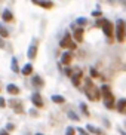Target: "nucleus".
Returning <instances> with one entry per match:
<instances>
[{
  "label": "nucleus",
  "instance_id": "nucleus-2",
  "mask_svg": "<svg viewBox=\"0 0 126 135\" xmlns=\"http://www.w3.org/2000/svg\"><path fill=\"white\" fill-rule=\"evenodd\" d=\"M101 94H103L104 97V104H105V107L111 108L113 105H114V97H113V94H111L110 91V86H107V85H103L101 86Z\"/></svg>",
  "mask_w": 126,
  "mask_h": 135
},
{
  "label": "nucleus",
  "instance_id": "nucleus-21",
  "mask_svg": "<svg viewBox=\"0 0 126 135\" xmlns=\"http://www.w3.org/2000/svg\"><path fill=\"white\" fill-rule=\"evenodd\" d=\"M11 65H12V70H13V71H18V64H16V58H12V64H11Z\"/></svg>",
  "mask_w": 126,
  "mask_h": 135
},
{
  "label": "nucleus",
  "instance_id": "nucleus-16",
  "mask_svg": "<svg viewBox=\"0 0 126 135\" xmlns=\"http://www.w3.org/2000/svg\"><path fill=\"white\" fill-rule=\"evenodd\" d=\"M2 18H3L6 22H9V21H12L13 15H12V12L9 11V9H4V11H3V15H2Z\"/></svg>",
  "mask_w": 126,
  "mask_h": 135
},
{
  "label": "nucleus",
  "instance_id": "nucleus-18",
  "mask_svg": "<svg viewBox=\"0 0 126 135\" xmlns=\"http://www.w3.org/2000/svg\"><path fill=\"white\" fill-rule=\"evenodd\" d=\"M31 73H33V65H31V64L24 65V68H22V74L24 76H28V74H31Z\"/></svg>",
  "mask_w": 126,
  "mask_h": 135
},
{
  "label": "nucleus",
  "instance_id": "nucleus-13",
  "mask_svg": "<svg viewBox=\"0 0 126 135\" xmlns=\"http://www.w3.org/2000/svg\"><path fill=\"white\" fill-rule=\"evenodd\" d=\"M11 107H13L15 108V111L16 113H21L22 111V105H21V101H15V99H11Z\"/></svg>",
  "mask_w": 126,
  "mask_h": 135
},
{
  "label": "nucleus",
  "instance_id": "nucleus-8",
  "mask_svg": "<svg viewBox=\"0 0 126 135\" xmlns=\"http://www.w3.org/2000/svg\"><path fill=\"white\" fill-rule=\"evenodd\" d=\"M27 55H28V58H30V60H34V58H36V55H37V46H36L34 43H33L31 46L28 48Z\"/></svg>",
  "mask_w": 126,
  "mask_h": 135
},
{
  "label": "nucleus",
  "instance_id": "nucleus-6",
  "mask_svg": "<svg viewBox=\"0 0 126 135\" xmlns=\"http://www.w3.org/2000/svg\"><path fill=\"white\" fill-rule=\"evenodd\" d=\"M31 101H33V104L34 105H37V107H43V101H42V97H40V94H33V97H31Z\"/></svg>",
  "mask_w": 126,
  "mask_h": 135
},
{
  "label": "nucleus",
  "instance_id": "nucleus-27",
  "mask_svg": "<svg viewBox=\"0 0 126 135\" xmlns=\"http://www.w3.org/2000/svg\"><path fill=\"white\" fill-rule=\"evenodd\" d=\"M91 76H92V77H96V76H98V73H96L95 68H91Z\"/></svg>",
  "mask_w": 126,
  "mask_h": 135
},
{
  "label": "nucleus",
  "instance_id": "nucleus-15",
  "mask_svg": "<svg viewBox=\"0 0 126 135\" xmlns=\"http://www.w3.org/2000/svg\"><path fill=\"white\" fill-rule=\"evenodd\" d=\"M61 62L65 64V65L71 62V54H70V52H64L62 56H61Z\"/></svg>",
  "mask_w": 126,
  "mask_h": 135
},
{
  "label": "nucleus",
  "instance_id": "nucleus-5",
  "mask_svg": "<svg viewBox=\"0 0 126 135\" xmlns=\"http://www.w3.org/2000/svg\"><path fill=\"white\" fill-rule=\"evenodd\" d=\"M71 43H73V42H71V39H70V34H68V33H65L64 39L59 42V46H61V48H70Z\"/></svg>",
  "mask_w": 126,
  "mask_h": 135
},
{
  "label": "nucleus",
  "instance_id": "nucleus-24",
  "mask_svg": "<svg viewBox=\"0 0 126 135\" xmlns=\"http://www.w3.org/2000/svg\"><path fill=\"white\" fill-rule=\"evenodd\" d=\"M74 132H76V129H74V128L68 126V128H67V131H65V135H74Z\"/></svg>",
  "mask_w": 126,
  "mask_h": 135
},
{
  "label": "nucleus",
  "instance_id": "nucleus-23",
  "mask_svg": "<svg viewBox=\"0 0 126 135\" xmlns=\"http://www.w3.org/2000/svg\"><path fill=\"white\" fill-rule=\"evenodd\" d=\"M68 117L73 120H79V116L76 114V113H73V111H68Z\"/></svg>",
  "mask_w": 126,
  "mask_h": 135
},
{
  "label": "nucleus",
  "instance_id": "nucleus-7",
  "mask_svg": "<svg viewBox=\"0 0 126 135\" xmlns=\"http://www.w3.org/2000/svg\"><path fill=\"white\" fill-rule=\"evenodd\" d=\"M82 71L80 70H77V71L74 73V74H71V80H73V83H74V86H79L80 85V77H82Z\"/></svg>",
  "mask_w": 126,
  "mask_h": 135
},
{
  "label": "nucleus",
  "instance_id": "nucleus-25",
  "mask_svg": "<svg viewBox=\"0 0 126 135\" xmlns=\"http://www.w3.org/2000/svg\"><path fill=\"white\" fill-rule=\"evenodd\" d=\"M76 22H77L79 25H85L88 21H86V18H77V21H76Z\"/></svg>",
  "mask_w": 126,
  "mask_h": 135
},
{
  "label": "nucleus",
  "instance_id": "nucleus-3",
  "mask_svg": "<svg viewBox=\"0 0 126 135\" xmlns=\"http://www.w3.org/2000/svg\"><path fill=\"white\" fill-rule=\"evenodd\" d=\"M116 39L119 42L125 40V21L123 20H117L116 22Z\"/></svg>",
  "mask_w": 126,
  "mask_h": 135
},
{
  "label": "nucleus",
  "instance_id": "nucleus-32",
  "mask_svg": "<svg viewBox=\"0 0 126 135\" xmlns=\"http://www.w3.org/2000/svg\"><path fill=\"white\" fill-rule=\"evenodd\" d=\"M3 46H4V42H3V39L0 37V48H3Z\"/></svg>",
  "mask_w": 126,
  "mask_h": 135
},
{
  "label": "nucleus",
  "instance_id": "nucleus-1",
  "mask_svg": "<svg viewBox=\"0 0 126 135\" xmlns=\"http://www.w3.org/2000/svg\"><path fill=\"white\" fill-rule=\"evenodd\" d=\"M85 94H86V97L91 99V101H98L99 97H101V91L95 86L91 79L85 80Z\"/></svg>",
  "mask_w": 126,
  "mask_h": 135
},
{
  "label": "nucleus",
  "instance_id": "nucleus-4",
  "mask_svg": "<svg viewBox=\"0 0 126 135\" xmlns=\"http://www.w3.org/2000/svg\"><path fill=\"white\" fill-rule=\"evenodd\" d=\"M98 25L103 27V31L107 37H111L113 36V24H111L108 20H99L98 21Z\"/></svg>",
  "mask_w": 126,
  "mask_h": 135
},
{
  "label": "nucleus",
  "instance_id": "nucleus-26",
  "mask_svg": "<svg viewBox=\"0 0 126 135\" xmlns=\"http://www.w3.org/2000/svg\"><path fill=\"white\" fill-rule=\"evenodd\" d=\"M6 129H8V131H13V129H15V126H13L12 123H8V125H6Z\"/></svg>",
  "mask_w": 126,
  "mask_h": 135
},
{
  "label": "nucleus",
  "instance_id": "nucleus-30",
  "mask_svg": "<svg viewBox=\"0 0 126 135\" xmlns=\"http://www.w3.org/2000/svg\"><path fill=\"white\" fill-rule=\"evenodd\" d=\"M65 74H67V76H71V74H73V71H71L70 68H65Z\"/></svg>",
  "mask_w": 126,
  "mask_h": 135
},
{
  "label": "nucleus",
  "instance_id": "nucleus-35",
  "mask_svg": "<svg viewBox=\"0 0 126 135\" xmlns=\"http://www.w3.org/2000/svg\"><path fill=\"white\" fill-rule=\"evenodd\" d=\"M36 135H42V134H36Z\"/></svg>",
  "mask_w": 126,
  "mask_h": 135
},
{
  "label": "nucleus",
  "instance_id": "nucleus-28",
  "mask_svg": "<svg viewBox=\"0 0 126 135\" xmlns=\"http://www.w3.org/2000/svg\"><path fill=\"white\" fill-rule=\"evenodd\" d=\"M4 105H6V103H4V99L0 97V107H4Z\"/></svg>",
  "mask_w": 126,
  "mask_h": 135
},
{
  "label": "nucleus",
  "instance_id": "nucleus-10",
  "mask_svg": "<svg viewBox=\"0 0 126 135\" xmlns=\"http://www.w3.org/2000/svg\"><path fill=\"white\" fill-rule=\"evenodd\" d=\"M31 83L34 85V86H37V88H42V86L45 85V82H43V79H42L40 76H37V74H36L34 77L31 79Z\"/></svg>",
  "mask_w": 126,
  "mask_h": 135
},
{
  "label": "nucleus",
  "instance_id": "nucleus-11",
  "mask_svg": "<svg viewBox=\"0 0 126 135\" xmlns=\"http://www.w3.org/2000/svg\"><path fill=\"white\" fill-rule=\"evenodd\" d=\"M74 40L76 42H82L83 40V27H79L74 30Z\"/></svg>",
  "mask_w": 126,
  "mask_h": 135
},
{
  "label": "nucleus",
  "instance_id": "nucleus-29",
  "mask_svg": "<svg viewBox=\"0 0 126 135\" xmlns=\"http://www.w3.org/2000/svg\"><path fill=\"white\" fill-rule=\"evenodd\" d=\"M77 131H79V132H80V134H82V135H89V134H86V131H83V128H79Z\"/></svg>",
  "mask_w": 126,
  "mask_h": 135
},
{
  "label": "nucleus",
  "instance_id": "nucleus-19",
  "mask_svg": "<svg viewBox=\"0 0 126 135\" xmlns=\"http://www.w3.org/2000/svg\"><path fill=\"white\" fill-rule=\"evenodd\" d=\"M52 101H54V103H56V104H62L64 101H65V98H64V97H61V95H52Z\"/></svg>",
  "mask_w": 126,
  "mask_h": 135
},
{
  "label": "nucleus",
  "instance_id": "nucleus-31",
  "mask_svg": "<svg viewBox=\"0 0 126 135\" xmlns=\"http://www.w3.org/2000/svg\"><path fill=\"white\" fill-rule=\"evenodd\" d=\"M0 135H9V134H8V131H4V129H2V131H0Z\"/></svg>",
  "mask_w": 126,
  "mask_h": 135
},
{
  "label": "nucleus",
  "instance_id": "nucleus-9",
  "mask_svg": "<svg viewBox=\"0 0 126 135\" xmlns=\"http://www.w3.org/2000/svg\"><path fill=\"white\" fill-rule=\"evenodd\" d=\"M33 3L37 4V6H42V8H46V9H51L52 6H54L52 2H45V0H34Z\"/></svg>",
  "mask_w": 126,
  "mask_h": 135
},
{
  "label": "nucleus",
  "instance_id": "nucleus-17",
  "mask_svg": "<svg viewBox=\"0 0 126 135\" xmlns=\"http://www.w3.org/2000/svg\"><path fill=\"white\" fill-rule=\"evenodd\" d=\"M117 110L120 111V113L126 111V98H122V99L117 103Z\"/></svg>",
  "mask_w": 126,
  "mask_h": 135
},
{
  "label": "nucleus",
  "instance_id": "nucleus-14",
  "mask_svg": "<svg viewBox=\"0 0 126 135\" xmlns=\"http://www.w3.org/2000/svg\"><path fill=\"white\" fill-rule=\"evenodd\" d=\"M6 89H8V92L9 94H12V95H18V94H20V88L16 86V85H8V88H6Z\"/></svg>",
  "mask_w": 126,
  "mask_h": 135
},
{
  "label": "nucleus",
  "instance_id": "nucleus-12",
  "mask_svg": "<svg viewBox=\"0 0 126 135\" xmlns=\"http://www.w3.org/2000/svg\"><path fill=\"white\" fill-rule=\"evenodd\" d=\"M86 129H88L89 132H92V134H95V135H104L103 129H99V128L94 126V125H88V126H86Z\"/></svg>",
  "mask_w": 126,
  "mask_h": 135
},
{
  "label": "nucleus",
  "instance_id": "nucleus-33",
  "mask_svg": "<svg viewBox=\"0 0 126 135\" xmlns=\"http://www.w3.org/2000/svg\"><path fill=\"white\" fill-rule=\"evenodd\" d=\"M92 15H94V16H99V15H101V12H99V11H96V12H94Z\"/></svg>",
  "mask_w": 126,
  "mask_h": 135
},
{
  "label": "nucleus",
  "instance_id": "nucleus-20",
  "mask_svg": "<svg viewBox=\"0 0 126 135\" xmlns=\"http://www.w3.org/2000/svg\"><path fill=\"white\" fill-rule=\"evenodd\" d=\"M9 36V31L4 28V25H0V37H8Z\"/></svg>",
  "mask_w": 126,
  "mask_h": 135
},
{
  "label": "nucleus",
  "instance_id": "nucleus-22",
  "mask_svg": "<svg viewBox=\"0 0 126 135\" xmlns=\"http://www.w3.org/2000/svg\"><path fill=\"white\" fill-rule=\"evenodd\" d=\"M80 108H82V111H83L86 116H89V111H88V107H86V104H85V103L80 104Z\"/></svg>",
  "mask_w": 126,
  "mask_h": 135
},
{
  "label": "nucleus",
  "instance_id": "nucleus-34",
  "mask_svg": "<svg viewBox=\"0 0 126 135\" xmlns=\"http://www.w3.org/2000/svg\"><path fill=\"white\" fill-rule=\"evenodd\" d=\"M120 134H122V135H126V132H123V131H120Z\"/></svg>",
  "mask_w": 126,
  "mask_h": 135
}]
</instances>
